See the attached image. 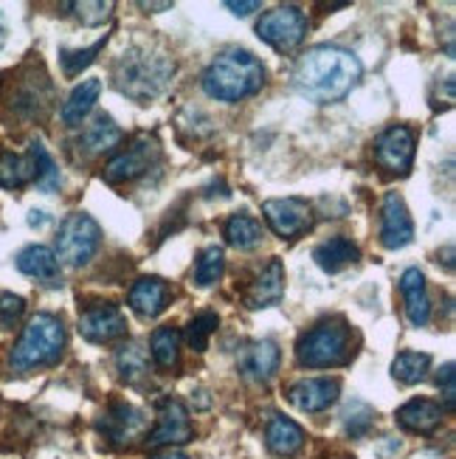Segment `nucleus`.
Masks as SVG:
<instances>
[{"instance_id":"43","label":"nucleus","mask_w":456,"mask_h":459,"mask_svg":"<svg viewBox=\"0 0 456 459\" xmlns=\"http://www.w3.org/2000/svg\"><path fill=\"white\" fill-rule=\"evenodd\" d=\"M6 46V23H4V17H0V48Z\"/></svg>"},{"instance_id":"11","label":"nucleus","mask_w":456,"mask_h":459,"mask_svg":"<svg viewBox=\"0 0 456 459\" xmlns=\"http://www.w3.org/2000/svg\"><path fill=\"white\" fill-rule=\"evenodd\" d=\"M374 161L391 175H406L414 161V133L409 127H389L374 142Z\"/></svg>"},{"instance_id":"38","label":"nucleus","mask_w":456,"mask_h":459,"mask_svg":"<svg viewBox=\"0 0 456 459\" xmlns=\"http://www.w3.org/2000/svg\"><path fill=\"white\" fill-rule=\"evenodd\" d=\"M456 372H453V364H445V369L440 372V389H443V397H445V406L453 409L456 406Z\"/></svg>"},{"instance_id":"23","label":"nucleus","mask_w":456,"mask_h":459,"mask_svg":"<svg viewBox=\"0 0 456 459\" xmlns=\"http://www.w3.org/2000/svg\"><path fill=\"white\" fill-rule=\"evenodd\" d=\"M99 93H102V79H85L82 85H76L68 96V102L63 105V122L68 127L82 125V118L99 102Z\"/></svg>"},{"instance_id":"18","label":"nucleus","mask_w":456,"mask_h":459,"mask_svg":"<svg viewBox=\"0 0 456 459\" xmlns=\"http://www.w3.org/2000/svg\"><path fill=\"white\" fill-rule=\"evenodd\" d=\"M167 302H169V288L158 276H144L130 288V307L142 318H155L158 313H164Z\"/></svg>"},{"instance_id":"20","label":"nucleus","mask_w":456,"mask_h":459,"mask_svg":"<svg viewBox=\"0 0 456 459\" xmlns=\"http://www.w3.org/2000/svg\"><path fill=\"white\" fill-rule=\"evenodd\" d=\"M358 256H361V251L349 237H332V239H327V243L315 246V251H313L315 265H319L322 271H327V273L344 271L347 265L358 263Z\"/></svg>"},{"instance_id":"25","label":"nucleus","mask_w":456,"mask_h":459,"mask_svg":"<svg viewBox=\"0 0 456 459\" xmlns=\"http://www.w3.org/2000/svg\"><path fill=\"white\" fill-rule=\"evenodd\" d=\"M17 271L26 273V276H34V279H56L59 276V263L51 248L46 246H29L17 254Z\"/></svg>"},{"instance_id":"28","label":"nucleus","mask_w":456,"mask_h":459,"mask_svg":"<svg viewBox=\"0 0 456 459\" xmlns=\"http://www.w3.org/2000/svg\"><path fill=\"white\" fill-rule=\"evenodd\" d=\"M226 237L234 248H254L262 239V226L251 214H231L226 221Z\"/></svg>"},{"instance_id":"13","label":"nucleus","mask_w":456,"mask_h":459,"mask_svg":"<svg viewBox=\"0 0 456 459\" xmlns=\"http://www.w3.org/2000/svg\"><path fill=\"white\" fill-rule=\"evenodd\" d=\"M127 325H125V316L116 305H108V302H99V305H90L82 310L79 316V333H82L88 342H96V344H105V342H113V338L125 335Z\"/></svg>"},{"instance_id":"8","label":"nucleus","mask_w":456,"mask_h":459,"mask_svg":"<svg viewBox=\"0 0 456 459\" xmlns=\"http://www.w3.org/2000/svg\"><path fill=\"white\" fill-rule=\"evenodd\" d=\"M155 414H158L155 429L147 437V446L150 448L189 443V437H192V420H189L186 406L177 401V397H161V401L155 403Z\"/></svg>"},{"instance_id":"10","label":"nucleus","mask_w":456,"mask_h":459,"mask_svg":"<svg viewBox=\"0 0 456 459\" xmlns=\"http://www.w3.org/2000/svg\"><path fill=\"white\" fill-rule=\"evenodd\" d=\"M262 214L268 226L288 239L305 234L313 226V209L302 197H276V201H265Z\"/></svg>"},{"instance_id":"31","label":"nucleus","mask_w":456,"mask_h":459,"mask_svg":"<svg viewBox=\"0 0 456 459\" xmlns=\"http://www.w3.org/2000/svg\"><path fill=\"white\" fill-rule=\"evenodd\" d=\"M116 367H118V372H122L125 381H138L142 375H147L150 358H147V352L142 350V344L130 342V344H125L122 350H118V355H116Z\"/></svg>"},{"instance_id":"21","label":"nucleus","mask_w":456,"mask_h":459,"mask_svg":"<svg viewBox=\"0 0 456 459\" xmlns=\"http://www.w3.org/2000/svg\"><path fill=\"white\" fill-rule=\"evenodd\" d=\"M398 423L409 431L428 434L443 423V406L426 401V397H417V401H409L398 409Z\"/></svg>"},{"instance_id":"22","label":"nucleus","mask_w":456,"mask_h":459,"mask_svg":"<svg viewBox=\"0 0 456 459\" xmlns=\"http://www.w3.org/2000/svg\"><path fill=\"white\" fill-rule=\"evenodd\" d=\"M265 443L273 454L293 456V454H299L305 446V431L299 423L288 420V417H273V420L268 423V431H265Z\"/></svg>"},{"instance_id":"4","label":"nucleus","mask_w":456,"mask_h":459,"mask_svg":"<svg viewBox=\"0 0 456 459\" xmlns=\"http://www.w3.org/2000/svg\"><path fill=\"white\" fill-rule=\"evenodd\" d=\"M352 355V330L347 327L344 318H324L313 330H307L296 344V358H299L302 367L310 369L341 367Z\"/></svg>"},{"instance_id":"12","label":"nucleus","mask_w":456,"mask_h":459,"mask_svg":"<svg viewBox=\"0 0 456 459\" xmlns=\"http://www.w3.org/2000/svg\"><path fill=\"white\" fill-rule=\"evenodd\" d=\"M411 237H414V223L403 197L398 192H389L381 209V243L391 251H398L411 243Z\"/></svg>"},{"instance_id":"29","label":"nucleus","mask_w":456,"mask_h":459,"mask_svg":"<svg viewBox=\"0 0 456 459\" xmlns=\"http://www.w3.org/2000/svg\"><path fill=\"white\" fill-rule=\"evenodd\" d=\"M29 158H31V164H34V181H37V186L43 189V192L59 189V184H63V178H59V169H56V164H54V158L48 155V150H46L43 144H39V142H31Z\"/></svg>"},{"instance_id":"24","label":"nucleus","mask_w":456,"mask_h":459,"mask_svg":"<svg viewBox=\"0 0 456 459\" xmlns=\"http://www.w3.org/2000/svg\"><path fill=\"white\" fill-rule=\"evenodd\" d=\"M118 142H122V130H118L113 125V118L105 116V113H99L93 122L85 127L82 138H79V144H82V150L88 155H99V152H108L113 150Z\"/></svg>"},{"instance_id":"34","label":"nucleus","mask_w":456,"mask_h":459,"mask_svg":"<svg viewBox=\"0 0 456 459\" xmlns=\"http://www.w3.org/2000/svg\"><path fill=\"white\" fill-rule=\"evenodd\" d=\"M105 43H108V34H105L102 39H96V43H93L90 48H76V51L65 48L63 54H59V59H63V71H65L68 76L82 74V71L93 63V59L99 56V51L105 48Z\"/></svg>"},{"instance_id":"30","label":"nucleus","mask_w":456,"mask_h":459,"mask_svg":"<svg viewBox=\"0 0 456 459\" xmlns=\"http://www.w3.org/2000/svg\"><path fill=\"white\" fill-rule=\"evenodd\" d=\"M431 367V355L426 352H400L398 358H394V364H391V375H394V381H400V384H417L426 377Z\"/></svg>"},{"instance_id":"40","label":"nucleus","mask_w":456,"mask_h":459,"mask_svg":"<svg viewBox=\"0 0 456 459\" xmlns=\"http://www.w3.org/2000/svg\"><path fill=\"white\" fill-rule=\"evenodd\" d=\"M138 6L147 9V12H155V9H172L169 0H164V4H147V0H142V4H138Z\"/></svg>"},{"instance_id":"19","label":"nucleus","mask_w":456,"mask_h":459,"mask_svg":"<svg viewBox=\"0 0 456 459\" xmlns=\"http://www.w3.org/2000/svg\"><path fill=\"white\" fill-rule=\"evenodd\" d=\"M142 426H144L142 414L127 403H113L105 411L102 420H99V429H102L116 446H127L133 437L142 431Z\"/></svg>"},{"instance_id":"15","label":"nucleus","mask_w":456,"mask_h":459,"mask_svg":"<svg viewBox=\"0 0 456 459\" xmlns=\"http://www.w3.org/2000/svg\"><path fill=\"white\" fill-rule=\"evenodd\" d=\"M237 364H240V372L251 381H271L280 369V347L273 342H251L243 347L240 358H237Z\"/></svg>"},{"instance_id":"37","label":"nucleus","mask_w":456,"mask_h":459,"mask_svg":"<svg viewBox=\"0 0 456 459\" xmlns=\"http://www.w3.org/2000/svg\"><path fill=\"white\" fill-rule=\"evenodd\" d=\"M26 310V302L14 293H4L0 296V322H4L6 327H14L20 322V316H23Z\"/></svg>"},{"instance_id":"1","label":"nucleus","mask_w":456,"mask_h":459,"mask_svg":"<svg viewBox=\"0 0 456 459\" xmlns=\"http://www.w3.org/2000/svg\"><path fill=\"white\" fill-rule=\"evenodd\" d=\"M361 79L358 56L339 46H315L296 65V88L313 102H339Z\"/></svg>"},{"instance_id":"42","label":"nucleus","mask_w":456,"mask_h":459,"mask_svg":"<svg viewBox=\"0 0 456 459\" xmlns=\"http://www.w3.org/2000/svg\"><path fill=\"white\" fill-rule=\"evenodd\" d=\"M152 459H189L186 454H177V451H167V454H158Z\"/></svg>"},{"instance_id":"33","label":"nucleus","mask_w":456,"mask_h":459,"mask_svg":"<svg viewBox=\"0 0 456 459\" xmlns=\"http://www.w3.org/2000/svg\"><path fill=\"white\" fill-rule=\"evenodd\" d=\"M220 327V318H217V313H201L194 316L189 327H186V342L194 352H203L209 347V338L214 335V330Z\"/></svg>"},{"instance_id":"2","label":"nucleus","mask_w":456,"mask_h":459,"mask_svg":"<svg viewBox=\"0 0 456 459\" xmlns=\"http://www.w3.org/2000/svg\"><path fill=\"white\" fill-rule=\"evenodd\" d=\"M113 76H116L118 91L144 105L169 88L172 76H175V63L164 51H152V48L138 46V48H130L118 56Z\"/></svg>"},{"instance_id":"7","label":"nucleus","mask_w":456,"mask_h":459,"mask_svg":"<svg viewBox=\"0 0 456 459\" xmlns=\"http://www.w3.org/2000/svg\"><path fill=\"white\" fill-rule=\"evenodd\" d=\"M256 34L276 51H293L307 37V17L296 6H276L262 14V20L256 23Z\"/></svg>"},{"instance_id":"39","label":"nucleus","mask_w":456,"mask_h":459,"mask_svg":"<svg viewBox=\"0 0 456 459\" xmlns=\"http://www.w3.org/2000/svg\"><path fill=\"white\" fill-rule=\"evenodd\" d=\"M234 14H240V17H245V14H251L254 9H260L262 4H256V0H251V4H237V0H228L226 4Z\"/></svg>"},{"instance_id":"16","label":"nucleus","mask_w":456,"mask_h":459,"mask_svg":"<svg viewBox=\"0 0 456 459\" xmlns=\"http://www.w3.org/2000/svg\"><path fill=\"white\" fill-rule=\"evenodd\" d=\"M282 293H285V268H282L280 259H271L268 268H262V273L256 276L254 285L248 288L245 305L251 310L280 305L282 302Z\"/></svg>"},{"instance_id":"5","label":"nucleus","mask_w":456,"mask_h":459,"mask_svg":"<svg viewBox=\"0 0 456 459\" xmlns=\"http://www.w3.org/2000/svg\"><path fill=\"white\" fill-rule=\"evenodd\" d=\"M65 347V327L51 313H37L31 322L20 333L17 344L12 350V367L14 369H34L54 364Z\"/></svg>"},{"instance_id":"26","label":"nucleus","mask_w":456,"mask_h":459,"mask_svg":"<svg viewBox=\"0 0 456 459\" xmlns=\"http://www.w3.org/2000/svg\"><path fill=\"white\" fill-rule=\"evenodd\" d=\"M29 181H34L31 158L14 155V152H0V186H4V189H20Z\"/></svg>"},{"instance_id":"41","label":"nucleus","mask_w":456,"mask_h":459,"mask_svg":"<svg viewBox=\"0 0 456 459\" xmlns=\"http://www.w3.org/2000/svg\"><path fill=\"white\" fill-rule=\"evenodd\" d=\"M29 223H31V226H43V223H46V212H37V209H34V212L29 214Z\"/></svg>"},{"instance_id":"14","label":"nucleus","mask_w":456,"mask_h":459,"mask_svg":"<svg viewBox=\"0 0 456 459\" xmlns=\"http://www.w3.org/2000/svg\"><path fill=\"white\" fill-rule=\"evenodd\" d=\"M341 392V384L332 381V377H307V381L293 384L288 397L290 403L299 409V411H324L335 403V397Z\"/></svg>"},{"instance_id":"3","label":"nucleus","mask_w":456,"mask_h":459,"mask_svg":"<svg viewBox=\"0 0 456 459\" xmlns=\"http://www.w3.org/2000/svg\"><path fill=\"white\" fill-rule=\"evenodd\" d=\"M265 85V68L251 51L228 48L203 74V91L217 102H240Z\"/></svg>"},{"instance_id":"27","label":"nucleus","mask_w":456,"mask_h":459,"mask_svg":"<svg viewBox=\"0 0 456 459\" xmlns=\"http://www.w3.org/2000/svg\"><path fill=\"white\" fill-rule=\"evenodd\" d=\"M152 358L155 364L161 369H172L177 364V355H181V333L175 327H158L152 333V342H150Z\"/></svg>"},{"instance_id":"36","label":"nucleus","mask_w":456,"mask_h":459,"mask_svg":"<svg viewBox=\"0 0 456 459\" xmlns=\"http://www.w3.org/2000/svg\"><path fill=\"white\" fill-rule=\"evenodd\" d=\"M372 417H374V411H372L366 403H361V401L349 403V406H347V411H344L347 431H349L352 437L366 434V431H369V426H372Z\"/></svg>"},{"instance_id":"35","label":"nucleus","mask_w":456,"mask_h":459,"mask_svg":"<svg viewBox=\"0 0 456 459\" xmlns=\"http://www.w3.org/2000/svg\"><path fill=\"white\" fill-rule=\"evenodd\" d=\"M71 9L76 12V17L82 20L85 26H102L105 20L113 14V4L108 0V4H102V0H85V4H71Z\"/></svg>"},{"instance_id":"17","label":"nucleus","mask_w":456,"mask_h":459,"mask_svg":"<svg viewBox=\"0 0 456 459\" xmlns=\"http://www.w3.org/2000/svg\"><path fill=\"white\" fill-rule=\"evenodd\" d=\"M400 293L406 302V318L411 327H426L431 318V302L426 293V276L420 268H409L400 276Z\"/></svg>"},{"instance_id":"32","label":"nucleus","mask_w":456,"mask_h":459,"mask_svg":"<svg viewBox=\"0 0 456 459\" xmlns=\"http://www.w3.org/2000/svg\"><path fill=\"white\" fill-rule=\"evenodd\" d=\"M223 276V248L220 246H209L201 259H197V268H194V282L201 288L214 285L217 279Z\"/></svg>"},{"instance_id":"9","label":"nucleus","mask_w":456,"mask_h":459,"mask_svg":"<svg viewBox=\"0 0 456 459\" xmlns=\"http://www.w3.org/2000/svg\"><path fill=\"white\" fill-rule=\"evenodd\" d=\"M158 155H161V147H158L155 138L142 135L130 150L118 152V155L113 158V161L105 167L102 178H105L108 184H127V181H135L138 175H144V172L158 161Z\"/></svg>"},{"instance_id":"6","label":"nucleus","mask_w":456,"mask_h":459,"mask_svg":"<svg viewBox=\"0 0 456 459\" xmlns=\"http://www.w3.org/2000/svg\"><path fill=\"white\" fill-rule=\"evenodd\" d=\"M99 243H102V229H99V223L90 214L76 212V214H68L63 226H59L54 256H56V263L79 268L90 263L93 254L99 251Z\"/></svg>"}]
</instances>
